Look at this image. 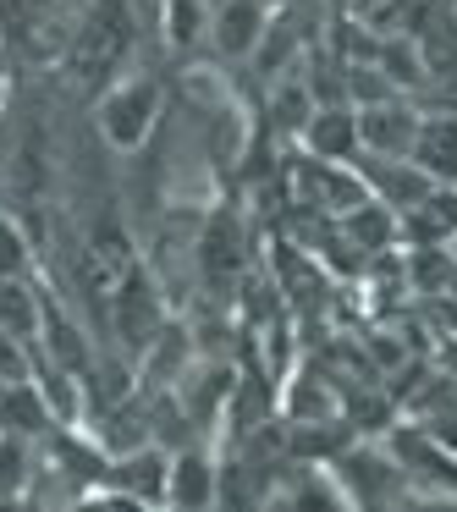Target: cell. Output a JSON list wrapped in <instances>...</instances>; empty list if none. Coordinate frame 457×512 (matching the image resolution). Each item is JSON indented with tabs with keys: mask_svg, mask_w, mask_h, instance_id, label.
Returning <instances> with one entry per match:
<instances>
[{
	"mask_svg": "<svg viewBox=\"0 0 457 512\" xmlns=\"http://www.w3.org/2000/svg\"><path fill=\"white\" fill-rule=\"evenodd\" d=\"M127 45H133V6L127 0H89V12L67 45L72 78L83 89H111V78L127 61Z\"/></svg>",
	"mask_w": 457,
	"mask_h": 512,
	"instance_id": "cell-1",
	"label": "cell"
},
{
	"mask_svg": "<svg viewBox=\"0 0 457 512\" xmlns=\"http://www.w3.org/2000/svg\"><path fill=\"white\" fill-rule=\"evenodd\" d=\"M160 111H166V94H160L155 78H122V83H111V89H100L94 122H100V133L111 149H138V144H149Z\"/></svg>",
	"mask_w": 457,
	"mask_h": 512,
	"instance_id": "cell-2",
	"label": "cell"
},
{
	"mask_svg": "<svg viewBox=\"0 0 457 512\" xmlns=\"http://www.w3.org/2000/svg\"><path fill=\"white\" fill-rule=\"evenodd\" d=\"M419 122H424V116L413 111L402 94L369 100V105H358V149H364L369 160H408Z\"/></svg>",
	"mask_w": 457,
	"mask_h": 512,
	"instance_id": "cell-3",
	"label": "cell"
},
{
	"mask_svg": "<svg viewBox=\"0 0 457 512\" xmlns=\"http://www.w3.org/2000/svg\"><path fill=\"white\" fill-rule=\"evenodd\" d=\"M303 149L309 160H331V166H353L358 149V111L353 105H314V116L303 122Z\"/></svg>",
	"mask_w": 457,
	"mask_h": 512,
	"instance_id": "cell-4",
	"label": "cell"
},
{
	"mask_svg": "<svg viewBox=\"0 0 457 512\" xmlns=\"http://www.w3.org/2000/svg\"><path fill=\"white\" fill-rule=\"evenodd\" d=\"M265 0H215L210 6V39L221 56L243 61L259 50V39H265Z\"/></svg>",
	"mask_w": 457,
	"mask_h": 512,
	"instance_id": "cell-5",
	"label": "cell"
},
{
	"mask_svg": "<svg viewBox=\"0 0 457 512\" xmlns=\"http://www.w3.org/2000/svg\"><path fill=\"white\" fill-rule=\"evenodd\" d=\"M408 160L435 188H457V116H424L419 133H413Z\"/></svg>",
	"mask_w": 457,
	"mask_h": 512,
	"instance_id": "cell-6",
	"label": "cell"
},
{
	"mask_svg": "<svg viewBox=\"0 0 457 512\" xmlns=\"http://www.w3.org/2000/svg\"><path fill=\"white\" fill-rule=\"evenodd\" d=\"M336 221H342V237L353 243V254H386L402 237V215L391 210V204H380L375 193H369L364 204H353L347 215H336Z\"/></svg>",
	"mask_w": 457,
	"mask_h": 512,
	"instance_id": "cell-7",
	"label": "cell"
},
{
	"mask_svg": "<svg viewBox=\"0 0 457 512\" xmlns=\"http://www.w3.org/2000/svg\"><path fill=\"white\" fill-rule=\"evenodd\" d=\"M0 336H12V342H34L45 336V309L34 303L28 281H0Z\"/></svg>",
	"mask_w": 457,
	"mask_h": 512,
	"instance_id": "cell-8",
	"label": "cell"
},
{
	"mask_svg": "<svg viewBox=\"0 0 457 512\" xmlns=\"http://www.w3.org/2000/svg\"><path fill=\"white\" fill-rule=\"evenodd\" d=\"M50 408L45 397H39L28 380H17V386H0V435H23V441H34L39 430H45Z\"/></svg>",
	"mask_w": 457,
	"mask_h": 512,
	"instance_id": "cell-9",
	"label": "cell"
},
{
	"mask_svg": "<svg viewBox=\"0 0 457 512\" xmlns=\"http://www.w3.org/2000/svg\"><path fill=\"white\" fill-rule=\"evenodd\" d=\"M166 496H171V507H177V512H204V507H210V463H204L199 452L177 457L171 474H166Z\"/></svg>",
	"mask_w": 457,
	"mask_h": 512,
	"instance_id": "cell-10",
	"label": "cell"
},
{
	"mask_svg": "<svg viewBox=\"0 0 457 512\" xmlns=\"http://www.w3.org/2000/svg\"><path fill=\"white\" fill-rule=\"evenodd\" d=\"M210 6L215 0H166V39L177 50L210 39Z\"/></svg>",
	"mask_w": 457,
	"mask_h": 512,
	"instance_id": "cell-11",
	"label": "cell"
},
{
	"mask_svg": "<svg viewBox=\"0 0 457 512\" xmlns=\"http://www.w3.org/2000/svg\"><path fill=\"white\" fill-rule=\"evenodd\" d=\"M28 468H34V452L23 435H0V501H12L28 485Z\"/></svg>",
	"mask_w": 457,
	"mask_h": 512,
	"instance_id": "cell-12",
	"label": "cell"
},
{
	"mask_svg": "<svg viewBox=\"0 0 457 512\" xmlns=\"http://www.w3.org/2000/svg\"><path fill=\"white\" fill-rule=\"evenodd\" d=\"M292 512H353V507H347L342 485H331L325 474H309L292 490Z\"/></svg>",
	"mask_w": 457,
	"mask_h": 512,
	"instance_id": "cell-13",
	"label": "cell"
},
{
	"mask_svg": "<svg viewBox=\"0 0 457 512\" xmlns=\"http://www.w3.org/2000/svg\"><path fill=\"white\" fill-rule=\"evenodd\" d=\"M28 243L12 221H0V281H28Z\"/></svg>",
	"mask_w": 457,
	"mask_h": 512,
	"instance_id": "cell-14",
	"label": "cell"
},
{
	"mask_svg": "<svg viewBox=\"0 0 457 512\" xmlns=\"http://www.w3.org/2000/svg\"><path fill=\"white\" fill-rule=\"evenodd\" d=\"M314 116V100H309V89L303 83H281L276 89V122L287 127V133H303V122Z\"/></svg>",
	"mask_w": 457,
	"mask_h": 512,
	"instance_id": "cell-15",
	"label": "cell"
},
{
	"mask_svg": "<svg viewBox=\"0 0 457 512\" xmlns=\"http://www.w3.org/2000/svg\"><path fill=\"white\" fill-rule=\"evenodd\" d=\"M78 512H127V507H122V501H83Z\"/></svg>",
	"mask_w": 457,
	"mask_h": 512,
	"instance_id": "cell-16",
	"label": "cell"
},
{
	"mask_svg": "<svg viewBox=\"0 0 457 512\" xmlns=\"http://www.w3.org/2000/svg\"><path fill=\"white\" fill-rule=\"evenodd\" d=\"M446 254H452V265H457V237H452V243H446Z\"/></svg>",
	"mask_w": 457,
	"mask_h": 512,
	"instance_id": "cell-17",
	"label": "cell"
},
{
	"mask_svg": "<svg viewBox=\"0 0 457 512\" xmlns=\"http://www.w3.org/2000/svg\"><path fill=\"white\" fill-rule=\"evenodd\" d=\"M265 6H287V0H265Z\"/></svg>",
	"mask_w": 457,
	"mask_h": 512,
	"instance_id": "cell-18",
	"label": "cell"
}]
</instances>
